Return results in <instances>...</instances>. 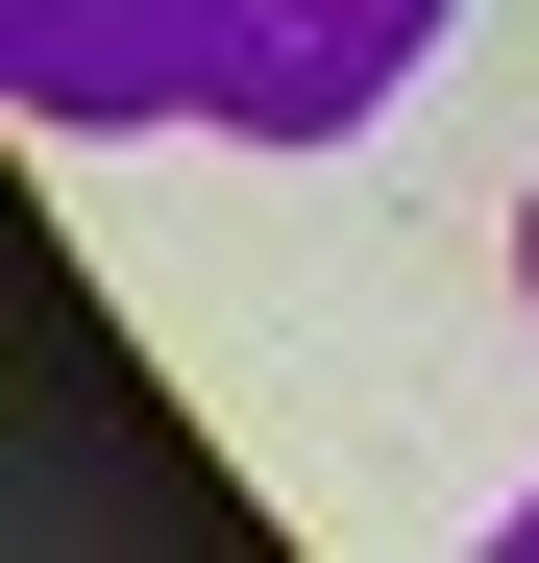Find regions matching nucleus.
Returning a JSON list of instances; mask_svg holds the SVG:
<instances>
[{
  "instance_id": "obj_2",
  "label": "nucleus",
  "mask_w": 539,
  "mask_h": 563,
  "mask_svg": "<svg viewBox=\"0 0 539 563\" xmlns=\"http://www.w3.org/2000/svg\"><path fill=\"white\" fill-rule=\"evenodd\" d=\"M515 539H539V515H515Z\"/></svg>"
},
{
  "instance_id": "obj_1",
  "label": "nucleus",
  "mask_w": 539,
  "mask_h": 563,
  "mask_svg": "<svg viewBox=\"0 0 539 563\" xmlns=\"http://www.w3.org/2000/svg\"><path fill=\"white\" fill-rule=\"evenodd\" d=\"M417 25H441V0H221V123H343V99H393Z\"/></svg>"
}]
</instances>
